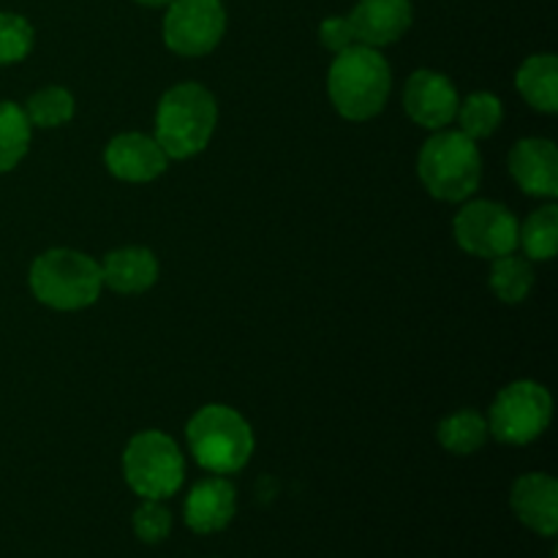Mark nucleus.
Instances as JSON below:
<instances>
[{"mask_svg": "<svg viewBox=\"0 0 558 558\" xmlns=\"http://www.w3.org/2000/svg\"><path fill=\"white\" fill-rule=\"evenodd\" d=\"M392 74L376 47L354 44L336 54L327 74V93L336 112L347 120H371L385 109Z\"/></svg>", "mask_w": 558, "mask_h": 558, "instance_id": "obj_1", "label": "nucleus"}, {"mask_svg": "<svg viewBox=\"0 0 558 558\" xmlns=\"http://www.w3.org/2000/svg\"><path fill=\"white\" fill-rule=\"evenodd\" d=\"M218 123L216 98L196 82H180L169 87L156 109V136L167 158L196 156L207 147Z\"/></svg>", "mask_w": 558, "mask_h": 558, "instance_id": "obj_2", "label": "nucleus"}, {"mask_svg": "<svg viewBox=\"0 0 558 558\" xmlns=\"http://www.w3.org/2000/svg\"><path fill=\"white\" fill-rule=\"evenodd\" d=\"M31 292L54 311H80L98 300L104 287L101 265L71 248H52L31 265Z\"/></svg>", "mask_w": 558, "mask_h": 558, "instance_id": "obj_3", "label": "nucleus"}, {"mask_svg": "<svg viewBox=\"0 0 558 558\" xmlns=\"http://www.w3.org/2000/svg\"><path fill=\"white\" fill-rule=\"evenodd\" d=\"M191 456L205 472L234 474L248 463L254 452V430L245 423L243 414L234 409L210 403L202 407L185 425Z\"/></svg>", "mask_w": 558, "mask_h": 558, "instance_id": "obj_4", "label": "nucleus"}, {"mask_svg": "<svg viewBox=\"0 0 558 558\" xmlns=\"http://www.w3.org/2000/svg\"><path fill=\"white\" fill-rule=\"evenodd\" d=\"M417 172L430 196L441 202H463L477 191L483 158L472 136L441 129L420 150Z\"/></svg>", "mask_w": 558, "mask_h": 558, "instance_id": "obj_5", "label": "nucleus"}, {"mask_svg": "<svg viewBox=\"0 0 558 558\" xmlns=\"http://www.w3.org/2000/svg\"><path fill=\"white\" fill-rule=\"evenodd\" d=\"M123 477L142 499H169L185 480L183 452L161 430H142L123 452Z\"/></svg>", "mask_w": 558, "mask_h": 558, "instance_id": "obj_6", "label": "nucleus"}, {"mask_svg": "<svg viewBox=\"0 0 558 558\" xmlns=\"http://www.w3.org/2000/svg\"><path fill=\"white\" fill-rule=\"evenodd\" d=\"M554 417L550 392L537 381H512L496 396L488 412V434L505 445H529L548 430Z\"/></svg>", "mask_w": 558, "mask_h": 558, "instance_id": "obj_7", "label": "nucleus"}, {"mask_svg": "<svg viewBox=\"0 0 558 558\" xmlns=\"http://www.w3.org/2000/svg\"><path fill=\"white\" fill-rule=\"evenodd\" d=\"M227 11L221 0H172L163 16V44L183 58H202L221 44Z\"/></svg>", "mask_w": 558, "mask_h": 558, "instance_id": "obj_8", "label": "nucleus"}, {"mask_svg": "<svg viewBox=\"0 0 558 558\" xmlns=\"http://www.w3.org/2000/svg\"><path fill=\"white\" fill-rule=\"evenodd\" d=\"M456 240L466 254L480 259L512 254L518 248V221L505 205L488 199L469 202L456 216Z\"/></svg>", "mask_w": 558, "mask_h": 558, "instance_id": "obj_9", "label": "nucleus"}, {"mask_svg": "<svg viewBox=\"0 0 558 558\" xmlns=\"http://www.w3.org/2000/svg\"><path fill=\"white\" fill-rule=\"evenodd\" d=\"M458 90L439 71L420 69L409 76L403 90V109L417 125L430 131H441L458 114Z\"/></svg>", "mask_w": 558, "mask_h": 558, "instance_id": "obj_10", "label": "nucleus"}, {"mask_svg": "<svg viewBox=\"0 0 558 558\" xmlns=\"http://www.w3.org/2000/svg\"><path fill=\"white\" fill-rule=\"evenodd\" d=\"M104 161H107V169L118 180H125V183H150L158 174H163L169 158L153 136L129 131V134H118L109 142Z\"/></svg>", "mask_w": 558, "mask_h": 558, "instance_id": "obj_11", "label": "nucleus"}, {"mask_svg": "<svg viewBox=\"0 0 558 558\" xmlns=\"http://www.w3.org/2000/svg\"><path fill=\"white\" fill-rule=\"evenodd\" d=\"M412 14V0H357L347 20L357 44L387 47L409 31Z\"/></svg>", "mask_w": 558, "mask_h": 558, "instance_id": "obj_12", "label": "nucleus"}, {"mask_svg": "<svg viewBox=\"0 0 558 558\" xmlns=\"http://www.w3.org/2000/svg\"><path fill=\"white\" fill-rule=\"evenodd\" d=\"M512 512L518 521L543 537L558 532V483L550 474L532 472L515 480L510 494Z\"/></svg>", "mask_w": 558, "mask_h": 558, "instance_id": "obj_13", "label": "nucleus"}, {"mask_svg": "<svg viewBox=\"0 0 558 558\" xmlns=\"http://www.w3.org/2000/svg\"><path fill=\"white\" fill-rule=\"evenodd\" d=\"M510 174L529 196H558V150L550 140H521L510 153Z\"/></svg>", "mask_w": 558, "mask_h": 558, "instance_id": "obj_14", "label": "nucleus"}, {"mask_svg": "<svg viewBox=\"0 0 558 558\" xmlns=\"http://www.w3.org/2000/svg\"><path fill=\"white\" fill-rule=\"evenodd\" d=\"M234 512H238V494L221 474L196 483L183 507L185 523L196 534L221 532L232 523Z\"/></svg>", "mask_w": 558, "mask_h": 558, "instance_id": "obj_15", "label": "nucleus"}, {"mask_svg": "<svg viewBox=\"0 0 558 558\" xmlns=\"http://www.w3.org/2000/svg\"><path fill=\"white\" fill-rule=\"evenodd\" d=\"M104 283L120 294H140L150 289L158 278V262L153 251L129 245L107 254L101 265Z\"/></svg>", "mask_w": 558, "mask_h": 558, "instance_id": "obj_16", "label": "nucleus"}, {"mask_svg": "<svg viewBox=\"0 0 558 558\" xmlns=\"http://www.w3.org/2000/svg\"><path fill=\"white\" fill-rule=\"evenodd\" d=\"M515 85L529 107L554 114L558 109V60L556 54H532L518 69Z\"/></svg>", "mask_w": 558, "mask_h": 558, "instance_id": "obj_17", "label": "nucleus"}, {"mask_svg": "<svg viewBox=\"0 0 558 558\" xmlns=\"http://www.w3.org/2000/svg\"><path fill=\"white\" fill-rule=\"evenodd\" d=\"M488 441V420L483 414L463 409V412L450 414L439 425V445L452 456H472L483 450Z\"/></svg>", "mask_w": 558, "mask_h": 558, "instance_id": "obj_18", "label": "nucleus"}, {"mask_svg": "<svg viewBox=\"0 0 558 558\" xmlns=\"http://www.w3.org/2000/svg\"><path fill=\"white\" fill-rule=\"evenodd\" d=\"M490 262H494V267H490V289L496 292V298L510 305L523 303L534 287L532 262L523 259V256H515V251L505 256H496Z\"/></svg>", "mask_w": 558, "mask_h": 558, "instance_id": "obj_19", "label": "nucleus"}, {"mask_svg": "<svg viewBox=\"0 0 558 558\" xmlns=\"http://www.w3.org/2000/svg\"><path fill=\"white\" fill-rule=\"evenodd\" d=\"M31 129L25 109L11 101H0V174L11 172L25 158Z\"/></svg>", "mask_w": 558, "mask_h": 558, "instance_id": "obj_20", "label": "nucleus"}, {"mask_svg": "<svg viewBox=\"0 0 558 558\" xmlns=\"http://www.w3.org/2000/svg\"><path fill=\"white\" fill-rule=\"evenodd\" d=\"M518 243L523 245L529 259H554L558 251V207L545 205L534 210L523 223V229H518Z\"/></svg>", "mask_w": 558, "mask_h": 558, "instance_id": "obj_21", "label": "nucleus"}, {"mask_svg": "<svg viewBox=\"0 0 558 558\" xmlns=\"http://www.w3.org/2000/svg\"><path fill=\"white\" fill-rule=\"evenodd\" d=\"M458 120L461 131L472 140H485L494 134L505 120V107L494 93H472L463 104H458Z\"/></svg>", "mask_w": 558, "mask_h": 558, "instance_id": "obj_22", "label": "nucleus"}, {"mask_svg": "<svg viewBox=\"0 0 558 558\" xmlns=\"http://www.w3.org/2000/svg\"><path fill=\"white\" fill-rule=\"evenodd\" d=\"M25 114L31 125L38 129H58L74 118V96L65 87H44V90L33 93L25 104Z\"/></svg>", "mask_w": 558, "mask_h": 558, "instance_id": "obj_23", "label": "nucleus"}, {"mask_svg": "<svg viewBox=\"0 0 558 558\" xmlns=\"http://www.w3.org/2000/svg\"><path fill=\"white\" fill-rule=\"evenodd\" d=\"M33 49V27L25 16L0 11V65L20 63Z\"/></svg>", "mask_w": 558, "mask_h": 558, "instance_id": "obj_24", "label": "nucleus"}, {"mask_svg": "<svg viewBox=\"0 0 558 558\" xmlns=\"http://www.w3.org/2000/svg\"><path fill=\"white\" fill-rule=\"evenodd\" d=\"M172 532V515L167 507L156 499H142L134 512V534L147 545H156L169 537Z\"/></svg>", "mask_w": 558, "mask_h": 558, "instance_id": "obj_25", "label": "nucleus"}, {"mask_svg": "<svg viewBox=\"0 0 558 558\" xmlns=\"http://www.w3.org/2000/svg\"><path fill=\"white\" fill-rule=\"evenodd\" d=\"M319 41L325 44L330 52H343V49L354 47L357 38H354L352 25H349L347 16H327L325 22L319 25Z\"/></svg>", "mask_w": 558, "mask_h": 558, "instance_id": "obj_26", "label": "nucleus"}, {"mask_svg": "<svg viewBox=\"0 0 558 558\" xmlns=\"http://www.w3.org/2000/svg\"><path fill=\"white\" fill-rule=\"evenodd\" d=\"M136 3H142V5H169L172 0H136Z\"/></svg>", "mask_w": 558, "mask_h": 558, "instance_id": "obj_27", "label": "nucleus"}]
</instances>
